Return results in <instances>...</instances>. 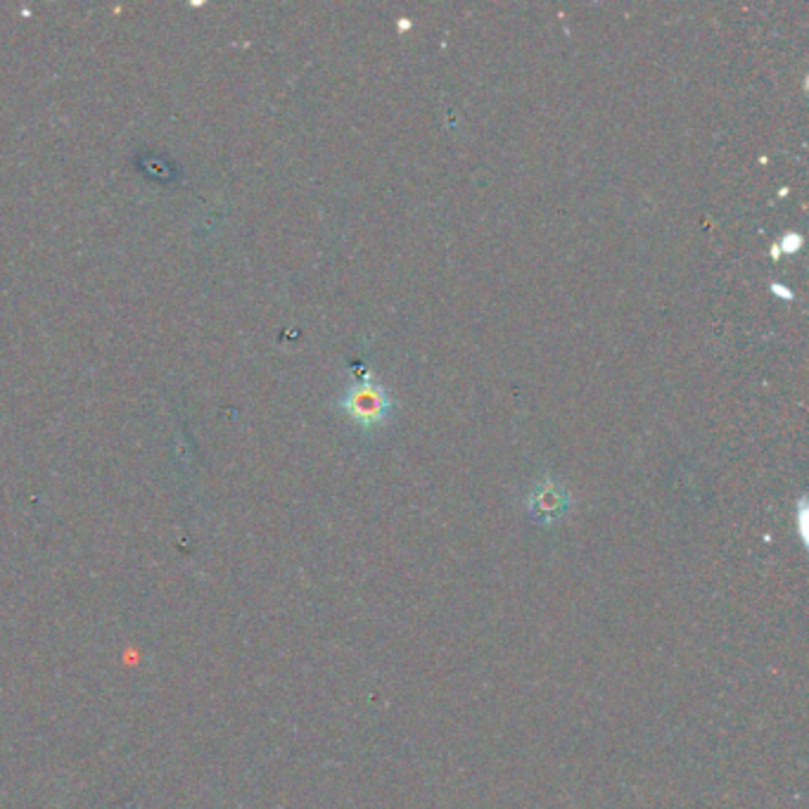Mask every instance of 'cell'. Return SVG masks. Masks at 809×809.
Masks as SVG:
<instances>
[{
  "label": "cell",
  "instance_id": "6da1fadb",
  "mask_svg": "<svg viewBox=\"0 0 809 809\" xmlns=\"http://www.w3.org/2000/svg\"><path fill=\"white\" fill-rule=\"evenodd\" d=\"M338 406L350 416L363 431H375V427L385 425L392 416V396L390 392L375 383L373 377H363L352 383L340 396Z\"/></svg>",
  "mask_w": 809,
  "mask_h": 809
},
{
  "label": "cell",
  "instance_id": "7a4b0ae2",
  "mask_svg": "<svg viewBox=\"0 0 809 809\" xmlns=\"http://www.w3.org/2000/svg\"><path fill=\"white\" fill-rule=\"evenodd\" d=\"M527 516L537 520L539 525H551L560 518H566L570 510V494L563 485L556 480L537 483L530 494H527Z\"/></svg>",
  "mask_w": 809,
  "mask_h": 809
},
{
  "label": "cell",
  "instance_id": "3957f363",
  "mask_svg": "<svg viewBox=\"0 0 809 809\" xmlns=\"http://www.w3.org/2000/svg\"><path fill=\"white\" fill-rule=\"evenodd\" d=\"M776 245H779V250L796 255V252H800V247H802V236L796 234V230H790V234H786L781 238V242H776Z\"/></svg>",
  "mask_w": 809,
  "mask_h": 809
},
{
  "label": "cell",
  "instance_id": "277c9868",
  "mask_svg": "<svg viewBox=\"0 0 809 809\" xmlns=\"http://www.w3.org/2000/svg\"><path fill=\"white\" fill-rule=\"evenodd\" d=\"M769 290L776 294V297H781V300H792V297H796V294H792V290H788V288H784L781 283H776V280H771V283H769Z\"/></svg>",
  "mask_w": 809,
  "mask_h": 809
},
{
  "label": "cell",
  "instance_id": "5b68a950",
  "mask_svg": "<svg viewBox=\"0 0 809 809\" xmlns=\"http://www.w3.org/2000/svg\"><path fill=\"white\" fill-rule=\"evenodd\" d=\"M771 259H779L781 257V250H779V245H771Z\"/></svg>",
  "mask_w": 809,
  "mask_h": 809
},
{
  "label": "cell",
  "instance_id": "8992f818",
  "mask_svg": "<svg viewBox=\"0 0 809 809\" xmlns=\"http://www.w3.org/2000/svg\"><path fill=\"white\" fill-rule=\"evenodd\" d=\"M396 27H400V31H406V29H411V22L408 20H400V24H396Z\"/></svg>",
  "mask_w": 809,
  "mask_h": 809
}]
</instances>
